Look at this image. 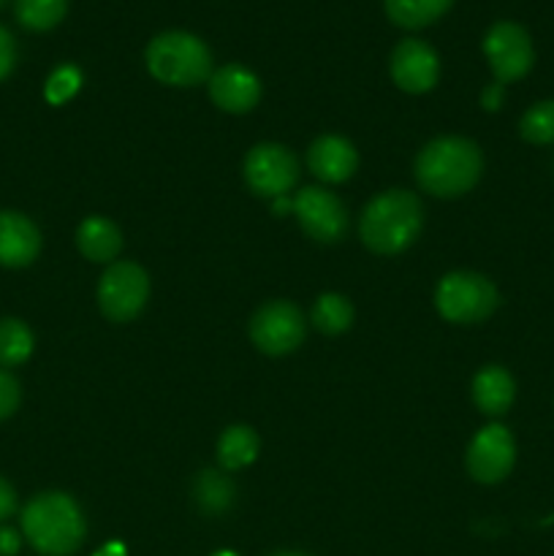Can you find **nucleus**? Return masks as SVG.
<instances>
[{"instance_id":"17","label":"nucleus","mask_w":554,"mask_h":556,"mask_svg":"<svg viewBox=\"0 0 554 556\" xmlns=\"http://www.w3.org/2000/svg\"><path fill=\"white\" fill-rule=\"evenodd\" d=\"M76 248L81 250L85 258L106 264V261L117 258V253L123 250V233L112 220L92 215L76 228Z\"/></svg>"},{"instance_id":"34","label":"nucleus","mask_w":554,"mask_h":556,"mask_svg":"<svg viewBox=\"0 0 554 556\" xmlns=\"http://www.w3.org/2000/svg\"><path fill=\"white\" fill-rule=\"evenodd\" d=\"M5 3V0H0V5H3Z\"/></svg>"},{"instance_id":"6","label":"nucleus","mask_w":554,"mask_h":556,"mask_svg":"<svg viewBox=\"0 0 554 556\" xmlns=\"http://www.w3.org/2000/svg\"><path fill=\"white\" fill-rule=\"evenodd\" d=\"M150 296V277L134 261H117L98 282V307L114 324H128L144 309Z\"/></svg>"},{"instance_id":"28","label":"nucleus","mask_w":554,"mask_h":556,"mask_svg":"<svg viewBox=\"0 0 554 556\" xmlns=\"http://www.w3.org/2000/svg\"><path fill=\"white\" fill-rule=\"evenodd\" d=\"M16 510V492L3 476H0V521H5L9 516H14Z\"/></svg>"},{"instance_id":"21","label":"nucleus","mask_w":554,"mask_h":556,"mask_svg":"<svg viewBox=\"0 0 554 556\" xmlns=\"http://www.w3.org/2000/svg\"><path fill=\"white\" fill-rule=\"evenodd\" d=\"M65 11H68V0H16L14 3L20 25L36 33L52 30L54 25H60Z\"/></svg>"},{"instance_id":"16","label":"nucleus","mask_w":554,"mask_h":556,"mask_svg":"<svg viewBox=\"0 0 554 556\" xmlns=\"http://www.w3.org/2000/svg\"><path fill=\"white\" fill-rule=\"evenodd\" d=\"M514 396L516 383L505 367L489 364V367H483L473 378V402H476L483 416H505L511 410V405H514Z\"/></svg>"},{"instance_id":"24","label":"nucleus","mask_w":554,"mask_h":556,"mask_svg":"<svg viewBox=\"0 0 554 556\" xmlns=\"http://www.w3.org/2000/svg\"><path fill=\"white\" fill-rule=\"evenodd\" d=\"M519 134L530 144H554V101H541L527 109Z\"/></svg>"},{"instance_id":"33","label":"nucleus","mask_w":554,"mask_h":556,"mask_svg":"<svg viewBox=\"0 0 554 556\" xmlns=\"http://www.w3.org/2000/svg\"><path fill=\"white\" fill-rule=\"evenodd\" d=\"M275 556H307V554H293V552H286V554H275Z\"/></svg>"},{"instance_id":"14","label":"nucleus","mask_w":554,"mask_h":556,"mask_svg":"<svg viewBox=\"0 0 554 556\" xmlns=\"http://www.w3.org/2000/svg\"><path fill=\"white\" fill-rule=\"evenodd\" d=\"M41 253V231L27 215L0 210V266L22 269Z\"/></svg>"},{"instance_id":"19","label":"nucleus","mask_w":554,"mask_h":556,"mask_svg":"<svg viewBox=\"0 0 554 556\" xmlns=\"http://www.w3.org/2000/svg\"><path fill=\"white\" fill-rule=\"evenodd\" d=\"M451 3L454 0H383L389 20L394 25L407 27V30L432 25L451 9Z\"/></svg>"},{"instance_id":"31","label":"nucleus","mask_w":554,"mask_h":556,"mask_svg":"<svg viewBox=\"0 0 554 556\" xmlns=\"http://www.w3.org/2000/svg\"><path fill=\"white\" fill-rule=\"evenodd\" d=\"M96 556H125V548L119 543H109L106 548H101Z\"/></svg>"},{"instance_id":"13","label":"nucleus","mask_w":554,"mask_h":556,"mask_svg":"<svg viewBox=\"0 0 554 556\" xmlns=\"http://www.w3.org/2000/svg\"><path fill=\"white\" fill-rule=\"evenodd\" d=\"M210 98L217 109L228 114H244L259 103L261 81L244 65H223L210 76Z\"/></svg>"},{"instance_id":"23","label":"nucleus","mask_w":554,"mask_h":556,"mask_svg":"<svg viewBox=\"0 0 554 556\" xmlns=\"http://www.w3.org/2000/svg\"><path fill=\"white\" fill-rule=\"evenodd\" d=\"M196 500L206 514H221L234 500L231 481L221 472H201V478L196 481Z\"/></svg>"},{"instance_id":"11","label":"nucleus","mask_w":554,"mask_h":556,"mask_svg":"<svg viewBox=\"0 0 554 556\" xmlns=\"http://www.w3.org/2000/svg\"><path fill=\"white\" fill-rule=\"evenodd\" d=\"M293 215L299 226L315 242H337L348 228V215L342 201L324 188H304L293 199Z\"/></svg>"},{"instance_id":"1","label":"nucleus","mask_w":554,"mask_h":556,"mask_svg":"<svg viewBox=\"0 0 554 556\" xmlns=\"http://www.w3.org/2000/svg\"><path fill=\"white\" fill-rule=\"evenodd\" d=\"M483 174L478 144L462 136H440L429 141L416 157V179L427 193L438 199H456L476 188Z\"/></svg>"},{"instance_id":"25","label":"nucleus","mask_w":554,"mask_h":556,"mask_svg":"<svg viewBox=\"0 0 554 556\" xmlns=\"http://www.w3.org/2000/svg\"><path fill=\"white\" fill-rule=\"evenodd\" d=\"M81 87V71L76 65H60L52 76L47 79V101L60 106L68 98L76 96V90Z\"/></svg>"},{"instance_id":"29","label":"nucleus","mask_w":554,"mask_h":556,"mask_svg":"<svg viewBox=\"0 0 554 556\" xmlns=\"http://www.w3.org/2000/svg\"><path fill=\"white\" fill-rule=\"evenodd\" d=\"M22 541L20 535H16V530H11V527H0V556H14L20 552Z\"/></svg>"},{"instance_id":"12","label":"nucleus","mask_w":554,"mask_h":556,"mask_svg":"<svg viewBox=\"0 0 554 556\" xmlns=\"http://www.w3.org/2000/svg\"><path fill=\"white\" fill-rule=\"evenodd\" d=\"M440 76V60L435 49L421 38H405L396 43L394 54H391V79L400 90L413 92H429L438 85Z\"/></svg>"},{"instance_id":"18","label":"nucleus","mask_w":554,"mask_h":556,"mask_svg":"<svg viewBox=\"0 0 554 556\" xmlns=\"http://www.w3.org/2000/svg\"><path fill=\"white\" fill-rule=\"evenodd\" d=\"M255 456H259V434L250 427H242V424L228 427L217 440V462L223 470H242V467L253 465Z\"/></svg>"},{"instance_id":"20","label":"nucleus","mask_w":554,"mask_h":556,"mask_svg":"<svg viewBox=\"0 0 554 556\" xmlns=\"http://www.w3.org/2000/svg\"><path fill=\"white\" fill-rule=\"evenodd\" d=\"M33 331L25 320L20 318H0V369L20 367L30 358Z\"/></svg>"},{"instance_id":"26","label":"nucleus","mask_w":554,"mask_h":556,"mask_svg":"<svg viewBox=\"0 0 554 556\" xmlns=\"http://www.w3.org/2000/svg\"><path fill=\"white\" fill-rule=\"evenodd\" d=\"M22 402V389L9 369H0V421L14 416Z\"/></svg>"},{"instance_id":"7","label":"nucleus","mask_w":554,"mask_h":556,"mask_svg":"<svg viewBox=\"0 0 554 556\" xmlns=\"http://www.w3.org/2000/svg\"><path fill=\"white\" fill-rule=\"evenodd\" d=\"M250 340L261 353H269V356H286L297 351L304 340V318L297 304L277 299L255 309L250 320Z\"/></svg>"},{"instance_id":"22","label":"nucleus","mask_w":554,"mask_h":556,"mask_svg":"<svg viewBox=\"0 0 554 556\" xmlns=\"http://www.w3.org/2000/svg\"><path fill=\"white\" fill-rule=\"evenodd\" d=\"M313 324L324 334H342L353 324L351 302L345 296H340V293H324V296H318V302L313 307Z\"/></svg>"},{"instance_id":"15","label":"nucleus","mask_w":554,"mask_h":556,"mask_svg":"<svg viewBox=\"0 0 554 556\" xmlns=\"http://www.w3.org/2000/svg\"><path fill=\"white\" fill-rule=\"evenodd\" d=\"M307 166L320 182H345L353 177L358 166L356 147L342 136H320L310 144L307 150Z\"/></svg>"},{"instance_id":"27","label":"nucleus","mask_w":554,"mask_h":556,"mask_svg":"<svg viewBox=\"0 0 554 556\" xmlns=\"http://www.w3.org/2000/svg\"><path fill=\"white\" fill-rule=\"evenodd\" d=\"M16 65V41L3 25H0V81L14 71Z\"/></svg>"},{"instance_id":"2","label":"nucleus","mask_w":554,"mask_h":556,"mask_svg":"<svg viewBox=\"0 0 554 556\" xmlns=\"http://www.w3.org/2000/svg\"><path fill=\"white\" fill-rule=\"evenodd\" d=\"M85 516L65 492L36 494L22 508V535L43 556H71L85 541Z\"/></svg>"},{"instance_id":"8","label":"nucleus","mask_w":554,"mask_h":556,"mask_svg":"<svg viewBox=\"0 0 554 556\" xmlns=\"http://www.w3.org/2000/svg\"><path fill=\"white\" fill-rule=\"evenodd\" d=\"M483 54H487L489 68L500 85L527 76L536 63L530 33L516 22H498L489 27L487 38H483Z\"/></svg>"},{"instance_id":"5","label":"nucleus","mask_w":554,"mask_h":556,"mask_svg":"<svg viewBox=\"0 0 554 556\" xmlns=\"http://www.w3.org/2000/svg\"><path fill=\"white\" fill-rule=\"evenodd\" d=\"M435 304L451 324H481L498 309L500 293L494 282L478 271H451L438 282Z\"/></svg>"},{"instance_id":"3","label":"nucleus","mask_w":554,"mask_h":556,"mask_svg":"<svg viewBox=\"0 0 554 556\" xmlns=\"http://www.w3.org/2000/svg\"><path fill=\"white\" fill-rule=\"evenodd\" d=\"M424 228L421 201L407 190H386L375 195L362 215V242L378 255H400Z\"/></svg>"},{"instance_id":"32","label":"nucleus","mask_w":554,"mask_h":556,"mask_svg":"<svg viewBox=\"0 0 554 556\" xmlns=\"http://www.w3.org/2000/svg\"><path fill=\"white\" fill-rule=\"evenodd\" d=\"M212 556H237L234 552H217V554H212Z\"/></svg>"},{"instance_id":"9","label":"nucleus","mask_w":554,"mask_h":556,"mask_svg":"<svg viewBox=\"0 0 554 556\" xmlns=\"http://www.w3.org/2000/svg\"><path fill=\"white\" fill-rule=\"evenodd\" d=\"M244 179L264 199H280L297 185L299 163L282 144H259L244 157Z\"/></svg>"},{"instance_id":"4","label":"nucleus","mask_w":554,"mask_h":556,"mask_svg":"<svg viewBox=\"0 0 554 556\" xmlns=\"http://www.w3.org/2000/svg\"><path fill=\"white\" fill-rule=\"evenodd\" d=\"M147 68L158 81L172 87H193L210 81L212 52L199 36L182 30L161 33L144 52Z\"/></svg>"},{"instance_id":"10","label":"nucleus","mask_w":554,"mask_h":556,"mask_svg":"<svg viewBox=\"0 0 554 556\" xmlns=\"http://www.w3.org/2000/svg\"><path fill=\"white\" fill-rule=\"evenodd\" d=\"M516 462V443L503 424H489L467 448V472L478 483H500Z\"/></svg>"},{"instance_id":"30","label":"nucleus","mask_w":554,"mask_h":556,"mask_svg":"<svg viewBox=\"0 0 554 556\" xmlns=\"http://www.w3.org/2000/svg\"><path fill=\"white\" fill-rule=\"evenodd\" d=\"M500 96H503V85H492L483 90V106L492 112V109L500 106Z\"/></svg>"}]
</instances>
